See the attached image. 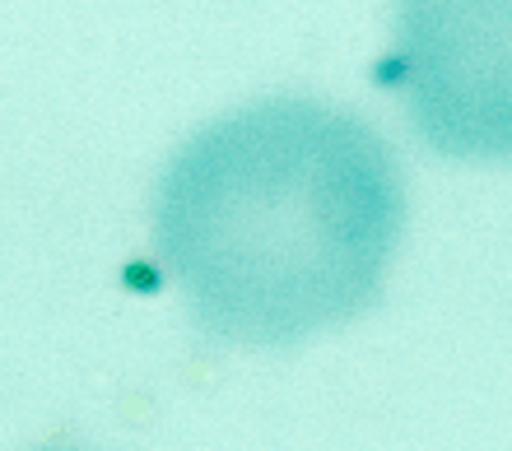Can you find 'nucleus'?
I'll return each instance as SVG.
<instances>
[{
	"instance_id": "7ed1b4c3",
	"label": "nucleus",
	"mask_w": 512,
	"mask_h": 451,
	"mask_svg": "<svg viewBox=\"0 0 512 451\" xmlns=\"http://www.w3.org/2000/svg\"><path fill=\"white\" fill-rule=\"evenodd\" d=\"M42 451H80V447H42Z\"/></svg>"
},
{
	"instance_id": "f03ea898",
	"label": "nucleus",
	"mask_w": 512,
	"mask_h": 451,
	"mask_svg": "<svg viewBox=\"0 0 512 451\" xmlns=\"http://www.w3.org/2000/svg\"><path fill=\"white\" fill-rule=\"evenodd\" d=\"M512 0H396L378 84L433 154L499 163L512 149Z\"/></svg>"
},
{
	"instance_id": "f257e3e1",
	"label": "nucleus",
	"mask_w": 512,
	"mask_h": 451,
	"mask_svg": "<svg viewBox=\"0 0 512 451\" xmlns=\"http://www.w3.org/2000/svg\"><path fill=\"white\" fill-rule=\"evenodd\" d=\"M405 210L401 163L364 117L261 98L168 159L154 247L205 335L289 349L378 307Z\"/></svg>"
}]
</instances>
